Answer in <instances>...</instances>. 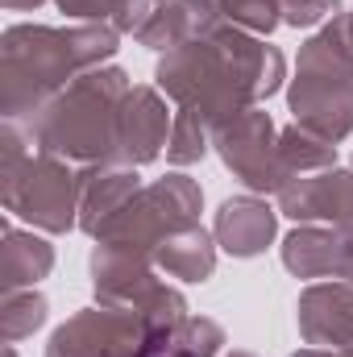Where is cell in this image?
Here are the masks:
<instances>
[{"label":"cell","instance_id":"1","mask_svg":"<svg viewBox=\"0 0 353 357\" xmlns=\"http://www.w3.org/2000/svg\"><path fill=\"white\" fill-rule=\"evenodd\" d=\"M287 79V59L258 33L237 25H216L204 38H191L167 50L154 67L158 91L183 108L204 116L212 129L229 116L270 100Z\"/></svg>","mask_w":353,"mask_h":357},{"label":"cell","instance_id":"2","mask_svg":"<svg viewBox=\"0 0 353 357\" xmlns=\"http://www.w3.org/2000/svg\"><path fill=\"white\" fill-rule=\"evenodd\" d=\"M121 50L112 25H8L0 38V112L29 121L80 75L104 67Z\"/></svg>","mask_w":353,"mask_h":357},{"label":"cell","instance_id":"3","mask_svg":"<svg viewBox=\"0 0 353 357\" xmlns=\"http://www.w3.org/2000/svg\"><path fill=\"white\" fill-rule=\"evenodd\" d=\"M129 88V71L112 63L80 75L71 88H63L46 108H38L25 121L33 150L67 158L75 167L117 162V116Z\"/></svg>","mask_w":353,"mask_h":357},{"label":"cell","instance_id":"4","mask_svg":"<svg viewBox=\"0 0 353 357\" xmlns=\"http://www.w3.org/2000/svg\"><path fill=\"white\" fill-rule=\"evenodd\" d=\"M291 121L341 146L353 133V21L337 8L303 46L287 88Z\"/></svg>","mask_w":353,"mask_h":357},{"label":"cell","instance_id":"5","mask_svg":"<svg viewBox=\"0 0 353 357\" xmlns=\"http://www.w3.org/2000/svg\"><path fill=\"white\" fill-rule=\"evenodd\" d=\"M0 204L8 216L42 229H80V171L67 158L33 150L21 121L0 125Z\"/></svg>","mask_w":353,"mask_h":357},{"label":"cell","instance_id":"6","mask_svg":"<svg viewBox=\"0 0 353 357\" xmlns=\"http://www.w3.org/2000/svg\"><path fill=\"white\" fill-rule=\"evenodd\" d=\"M175 328L129 307H80L50 333L46 357H167Z\"/></svg>","mask_w":353,"mask_h":357},{"label":"cell","instance_id":"7","mask_svg":"<svg viewBox=\"0 0 353 357\" xmlns=\"http://www.w3.org/2000/svg\"><path fill=\"white\" fill-rule=\"evenodd\" d=\"M200 212H204L200 183L187 178L183 171H171V175L154 178L150 187H142L96 241H112V245H125V250L154 258L167 237H175L179 229L200 225Z\"/></svg>","mask_w":353,"mask_h":357},{"label":"cell","instance_id":"8","mask_svg":"<svg viewBox=\"0 0 353 357\" xmlns=\"http://www.w3.org/2000/svg\"><path fill=\"white\" fill-rule=\"evenodd\" d=\"M212 150L233 171V178L241 187H250L254 195H278L287 187V171L278 162V129L262 104L216 125Z\"/></svg>","mask_w":353,"mask_h":357},{"label":"cell","instance_id":"9","mask_svg":"<svg viewBox=\"0 0 353 357\" xmlns=\"http://www.w3.org/2000/svg\"><path fill=\"white\" fill-rule=\"evenodd\" d=\"M278 216H291L295 225H333L341 233H353V167L295 175L278 191Z\"/></svg>","mask_w":353,"mask_h":357},{"label":"cell","instance_id":"10","mask_svg":"<svg viewBox=\"0 0 353 357\" xmlns=\"http://www.w3.org/2000/svg\"><path fill=\"white\" fill-rule=\"evenodd\" d=\"M175 129V112L167 104V96L150 84H133L121 116H117V162L121 167H146L154 162Z\"/></svg>","mask_w":353,"mask_h":357},{"label":"cell","instance_id":"11","mask_svg":"<svg viewBox=\"0 0 353 357\" xmlns=\"http://www.w3.org/2000/svg\"><path fill=\"white\" fill-rule=\"evenodd\" d=\"M295 324H299L303 345H316V349L353 345V282L333 278V282L303 287L295 303Z\"/></svg>","mask_w":353,"mask_h":357},{"label":"cell","instance_id":"12","mask_svg":"<svg viewBox=\"0 0 353 357\" xmlns=\"http://www.w3.org/2000/svg\"><path fill=\"white\" fill-rule=\"evenodd\" d=\"M212 237L229 258H258L278 237V208H270L262 195H229L216 208Z\"/></svg>","mask_w":353,"mask_h":357},{"label":"cell","instance_id":"13","mask_svg":"<svg viewBox=\"0 0 353 357\" xmlns=\"http://www.w3.org/2000/svg\"><path fill=\"white\" fill-rule=\"evenodd\" d=\"M137 191H142L137 167H121V162L84 167L80 171V229L96 241Z\"/></svg>","mask_w":353,"mask_h":357},{"label":"cell","instance_id":"14","mask_svg":"<svg viewBox=\"0 0 353 357\" xmlns=\"http://www.w3.org/2000/svg\"><path fill=\"white\" fill-rule=\"evenodd\" d=\"M337 8L341 0H220L225 25H237L258 38H270L278 25H291V29L324 25Z\"/></svg>","mask_w":353,"mask_h":357},{"label":"cell","instance_id":"15","mask_svg":"<svg viewBox=\"0 0 353 357\" xmlns=\"http://www.w3.org/2000/svg\"><path fill=\"white\" fill-rule=\"evenodd\" d=\"M216 25H225L220 0H167V4H158L154 17L142 25L137 42H142L146 50H163V54H167V50H175V46L191 42V38L212 33Z\"/></svg>","mask_w":353,"mask_h":357},{"label":"cell","instance_id":"16","mask_svg":"<svg viewBox=\"0 0 353 357\" xmlns=\"http://www.w3.org/2000/svg\"><path fill=\"white\" fill-rule=\"evenodd\" d=\"M345 233L333 225H295L283 237V266L295 278H341Z\"/></svg>","mask_w":353,"mask_h":357},{"label":"cell","instance_id":"17","mask_svg":"<svg viewBox=\"0 0 353 357\" xmlns=\"http://www.w3.org/2000/svg\"><path fill=\"white\" fill-rule=\"evenodd\" d=\"M54 270V245L33 229H17L13 220L0 225V287L29 291Z\"/></svg>","mask_w":353,"mask_h":357},{"label":"cell","instance_id":"18","mask_svg":"<svg viewBox=\"0 0 353 357\" xmlns=\"http://www.w3.org/2000/svg\"><path fill=\"white\" fill-rule=\"evenodd\" d=\"M216 237L204 229V225H191V229H179L175 237H167L154 254V262L163 274H171L179 282H208L212 270H216Z\"/></svg>","mask_w":353,"mask_h":357},{"label":"cell","instance_id":"19","mask_svg":"<svg viewBox=\"0 0 353 357\" xmlns=\"http://www.w3.org/2000/svg\"><path fill=\"white\" fill-rule=\"evenodd\" d=\"M59 13L84 25H112L117 33H142V25L154 17V0H54Z\"/></svg>","mask_w":353,"mask_h":357},{"label":"cell","instance_id":"20","mask_svg":"<svg viewBox=\"0 0 353 357\" xmlns=\"http://www.w3.org/2000/svg\"><path fill=\"white\" fill-rule=\"evenodd\" d=\"M278 162H283L287 183H291L295 175H316V171L337 167V146L291 121L287 129H278Z\"/></svg>","mask_w":353,"mask_h":357},{"label":"cell","instance_id":"21","mask_svg":"<svg viewBox=\"0 0 353 357\" xmlns=\"http://www.w3.org/2000/svg\"><path fill=\"white\" fill-rule=\"evenodd\" d=\"M46 295L42 291H4V303H0V341L4 345H17L25 337H33L42 324H46Z\"/></svg>","mask_w":353,"mask_h":357},{"label":"cell","instance_id":"22","mask_svg":"<svg viewBox=\"0 0 353 357\" xmlns=\"http://www.w3.org/2000/svg\"><path fill=\"white\" fill-rule=\"evenodd\" d=\"M212 137H216V129L204 116L175 108V129H171V142H167V162L171 167H195V162H204L208 150H212Z\"/></svg>","mask_w":353,"mask_h":357},{"label":"cell","instance_id":"23","mask_svg":"<svg viewBox=\"0 0 353 357\" xmlns=\"http://www.w3.org/2000/svg\"><path fill=\"white\" fill-rule=\"evenodd\" d=\"M225 349V328L212 316H187L171 337L167 357H220Z\"/></svg>","mask_w":353,"mask_h":357},{"label":"cell","instance_id":"24","mask_svg":"<svg viewBox=\"0 0 353 357\" xmlns=\"http://www.w3.org/2000/svg\"><path fill=\"white\" fill-rule=\"evenodd\" d=\"M341 278L353 282V233H345V262H341Z\"/></svg>","mask_w":353,"mask_h":357},{"label":"cell","instance_id":"25","mask_svg":"<svg viewBox=\"0 0 353 357\" xmlns=\"http://www.w3.org/2000/svg\"><path fill=\"white\" fill-rule=\"evenodd\" d=\"M8 13H29V8H38V4H46V0H0Z\"/></svg>","mask_w":353,"mask_h":357},{"label":"cell","instance_id":"26","mask_svg":"<svg viewBox=\"0 0 353 357\" xmlns=\"http://www.w3.org/2000/svg\"><path fill=\"white\" fill-rule=\"evenodd\" d=\"M291 357H337V349H316V345H303L299 354H291Z\"/></svg>","mask_w":353,"mask_h":357},{"label":"cell","instance_id":"27","mask_svg":"<svg viewBox=\"0 0 353 357\" xmlns=\"http://www.w3.org/2000/svg\"><path fill=\"white\" fill-rule=\"evenodd\" d=\"M225 357H258V354H250V349H233V354H225Z\"/></svg>","mask_w":353,"mask_h":357},{"label":"cell","instance_id":"28","mask_svg":"<svg viewBox=\"0 0 353 357\" xmlns=\"http://www.w3.org/2000/svg\"><path fill=\"white\" fill-rule=\"evenodd\" d=\"M337 357H353V345H345V349H337Z\"/></svg>","mask_w":353,"mask_h":357},{"label":"cell","instance_id":"29","mask_svg":"<svg viewBox=\"0 0 353 357\" xmlns=\"http://www.w3.org/2000/svg\"><path fill=\"white\" fill-rule=\"evenodd\" d=\"M4 357H17V349H13V345H4Z\"/></svg>","mask_w":353,"mask_h":357},{"label":"cell","instance_id":"30","mask_svg":"<svg viewBox=\"0 0 353 357\" xmlns=\"http://www.w3.org/2000/svg\"><path fill=\"white\" fill-rule=\"evenodd\" d=\"M154 4H167V0H154Z\"/></svg>","mask_w":353,"mask_h":357},{"label":"cell","instance_id":"31","mask_svg":"<svg viewBox=\"0 0 353 357\" xmlns=\"http://www.w3.org/2000/svg\"><path fill=\"white\" fill-rule=\"evenodd\" d=\"M350 21H353V8H350Z\"/></svg>","mask_w":353,"mask_h":357}]
</instances>
